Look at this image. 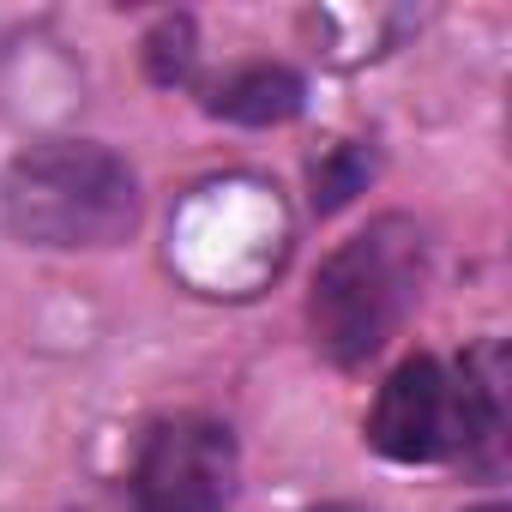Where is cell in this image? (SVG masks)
I'll return each instance as SVG.
<instances>
[{
	"instance_id": "obj_5",
	"label": "cell",
	"mask_w": 512,
	"mask_h": 512,
	"mask_svg": "<svg viewBox=\"0 0 512 512\" xmlns=\"http://www.w3.org/2000/svg\"><path fill=\"white\" fill-rule=\"evenodd\" d=\"M235 434L211 416H169L133 458L139 512H229L235 506Z\"/></svg>"
},
{
	"instance_id": "obj_4",
	"label": "cell",
	"mask_w": 512,
	"mask_h": 512,
	"mask_svg": "<svg viewBox=\"0 0 512 512\" xmlns=\"http://www.w3.org/2000/svg\"><path fill=\"white\" fill-rule=\"evenodd\" d=\"M290 253V217L266 181H205L169 229V266L205 296H253Z\"/></svg>"
},
{
	"instance_id": "obj_3",
	"label": "cell",
	"mask_w": 512,
	"mask_h": 512,
	"mask_svg": "<svg viewBox=\"0 0 512 512\" xmlns=\"http://www.w3.org/2000/svg\"><path fill=\"white\" fill-rule=\"evenodd\" d=\"M500 356L476 350L464 362L410 356L386 374L368 410V446L392 464H440L482 440H500Z\"/></svg>"
},
{
	"instance_id": "obj_1",
	"label": "cell",
	"mask_w": 512,
	"mask_h": 512,
	"mask_svg": "<svg viewBox=\"0 0 512 512\" xmlns=\"http://www.w3.org/2000/svg\"><path fill=\"white\" fill-rule=\"evenodd\" d=\"M422 290H428V229L404 211H386L344 247H332V260L320 266L308 290L314 344L326 350V362L362 368L398 338Z\"/></svg>"
},
{
	"instance_id": "obj_8",
	"label": "cell",
	"mask_w": 512,
	"mask_h": 512,
	"mask_svg": "<svg viewBox=\"0 0 512 512\" xmlns=\"http://www.w3.org/2000/svg\"><path fill=\"white\" fill-rule=\"evenodd\" d=\"M193 19L187 13H169V19H157L151 25V37H145V73L157 79V85H181L187 73H193Z\"/></svg>"
},
{
	"instance_id": "obj_2",
	"label": "cell",
	"mask_w": 512,
	"mask_h": 512,
	"mask_svg": "<svg viewBox=\"0 0 512 512\" xmlns=\"http://www.w3.org/2000/svg\"><path fill=\"white\" fill-rule=\"evenodd\" d=\"M0 223L25 247H115L139 223V175L91 139H43L0 175Z\"/></svg>"
},
{
	"instance_id": "obj_7",
	"label": "cell",
	"mask_w": 512,
	"mask_h": 512,
	"mask_svg": "<svg viewBox=\"0 0 512 512\" xmlns=\"http://www.w3.org/2000/svg\"><path fill=\"white\" fill-rule=\"evenodd\" d=\"M374 181V145H356V139H344V145H332L320 163H314V211H344L362 187Z\"/></svg>"
},
{
	"instance_id": "obj_6",
	"label": "cell",
	"mask_w": 512,
	"mask_h": 512,
	"mask_svg": "<svg viewBox=\"0 0 512 512\" xmlns=\"http://www.w3.org/2000/svg\"><path fill=\"white\" fill-rule=\"evenodd\" d=\"M302 103H308L302 73H290V67H278V61L235 67V73L205 97V109H211L217 121H229V127H284V121L302 115Z\"/></svg>"
},
{
	"instance_id": "obj_9",
	"label": "cell",
	"mask_w": 512,
	"mask_h": 512,
	"mask_svg": "<svg viewBox=\"0 0 512 512\" xmlns=\"http://www.w3.org/2000/svg\"><path fill=\"white\" fill-rule=\"evenodd\" d=\"M476 512H506V506H476Z\"/></svg>"
}]
</instances>
